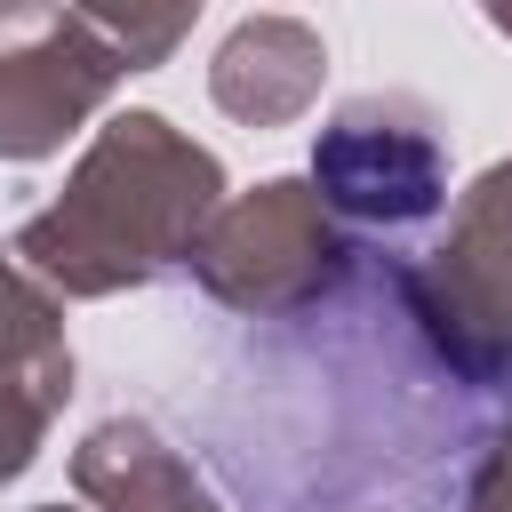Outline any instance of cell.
Returning a JSON list of instances; mask_svg holds the SVG:
<instances>
[{"instance_id": "cell-1", "label": "cell", "mask_w": 512, "mask_h": 512, "mask_svg": "<svg viewBox=\"0 0 512 512\" xmlns=\"http://www.w3.org/2000/svg\"><path fill=\"white\" fill-rule=\"evenodd\" d=\"M312 176L328 192V208L360 216V224H424L448 192V160L432 136L392 128V120H336L312 144Z\"/></svg>"}]
</instances>
